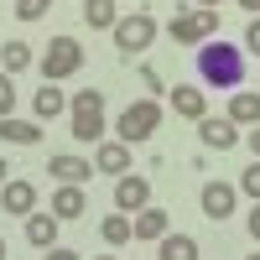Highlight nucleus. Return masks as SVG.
Segmentation results:
<instances>
[{"label": "nucleus", "instance_id": "nucleus-2", "mask_svg": "<svg viewBox=\"0 0 260 260\" xmlns=\"http://www.w3.org/2000/svg\"><path fill=\"white\" fill-rule=\"evenodd\" d=\"M68 136L83 141V146L104 141V89H78L68 99Z\"/></svg>", "mask_w": 260, "mask_h": 260}, {"label": "nucleus", "instance_id": "nucleus-3", "mask_svg": "<svg viewBox=\"0 0 260 260\" xmlns=\"http://www.w3.org/2000/svg\"><path fill=\"white\" fill-rule=\"evenodd\" d=\"M156 125H161V104H156V99H136V104H125V110H120L115 136H120L125 146H141V141L156 136Z\"/></svg>", "mask_w": 260, "mask_h": 260}, {"label": "nucleus", "instance_id": "nucleus-20", "mask_svg": "<svg viewBox=\"0 0 260 260\" xmlns=\"http://www.w3.org/2000/svg\"><path fill=\"white\" fill-rule=\"evenodd\" d=\"M31 110H37V120H57L62 110H68V99H62V89H52V83H42V89L31 94Z\"/></svg>", "mask_w": 260, "mask_h": 260}, {"label": "nucleus", "instance_id": "nucleus-12", "mask_svg": "<svg viewBox=\"0 0 260 260\" xmlns=\"http://www.w3.org/2000/svg\"><path fill=\"white\" fill-rule=\"evenodd\" d=\"M167 229H172L167 208H151V203H146V208L136 213V219H130V234H136V240H151V245H156V240H161Z\"/></svg>", "mask_w": 260, "mask_h": 260}, {"label": "nucleus", "instance_id": "nucleus-14", "mask_svg": "<svg viewBox=\"0 0 260 260\" xmlns=\"http://www.w3.org/2000/svg\"><path fill=\"white\" fill-rule=\"evenodd\" d=\"M57 213H26V245H37V250H52L57 245Z\"/></svg>", "mask_w": 260, "mask_h": 260}, {"label": "nucleus", "instance_id": "nucleus-8", "mask_svg": "<svg viewBox=\"0 0 260 260\" xmlns=\"http://www.w3.org/2000/svg\"><path fill=\"white\" fill-rule=\"evenodd\" d=\"M0 208L16 213V219H26V213H37V187L26 177H11L6 187H0Z\"/></svg>", "mask_w": 260, "mask_h": 260}, {"label": "nucleus", "instance_id": "nucleus-27", "mask_svg": "<svg viewBox=\"0 0 260 260\" xmlns=\"http://www.w3.org/2000/svg\"><path fill=\"white\" fill-rule=\"evenodd\" d=\"M240 47L260 57V16H250V31H245V42H240Z\"/></svg>", "mask_w": 260, "mask_h": 260}, {"label": "nucleus", "instance_id": "nucleus-31", "mask_svg": "<svg viewBox=\"0 0 260 260\" xmlns=\"http://www.w3.org/2000/svg\"><path fill=\"white\" fill-rule=\"evenodd\" d=\"M11 182V167H6V156H0V187H6Z\"/></svg>", "mask_w": 260, "mask_h": 260}, {"label": "nucleus", "instance_id": "nucleus-11", "mask_svg": "<svg viewBox=\"0 0 260 260\" xmlns=\"http://www.w3.org/2000/svg\"><path fill=\"white\" fill-rule=\"evenodd\" d=\"M172 110H177L182 120H203L208 115V94L192 89V83H172Z\"/></svg>", "mask_w": 260, "mask_h": 260}, {"label": "nucleus", "instance_id": "nucleus-24", "mask_svg": "<svg viewBox=\"0 0 260 260\" xmlns=\"http://www.w3.org/2000/svg\"><path fill=\"white\" fill-rule=\"evenodd\" d=\"M240 192H245V198H255V203H260V156H255V161H250V167L240 172Z\"/></svg>", "mask_w": 260, "mask_h": 260}, {"label": "nucleus", "instance_id": "nucleus-9", "mask_svg": "<svg viewBox=\"0 0 260 260\" xmlns=\"http://www.w3.org/2000/svg\"><path fill=\"white\" fill-rule=\"evenodd\" d=\"M198 136H203V146H213V151H234V146H240V125H234L229 115H224V120L203 115V120H198Z\"/></svg>", "mask_w": 260, "mask_h": 260}, {"label": "nucleus", "instance_id": "nucleus-29", "mask_svg": "<svg viewBox=\"0 0 260 260\" xmlns=\"http://www.w3.org/2000/svg\"><path fill=\"white\" fill-rule=\"evenodd\" d=\"M245 224H250V240H255V245H260V203H255V208H250V219H245Z\"/></svg>", "mask_w": 260, "mask_h": 260}, {"label": "nucleus", "instance_id": "nucleus-23", "mask_svg": "<svg viewBox=\"0 0 260 260\" xmlns=\"http://www.w3.org/2000/svg\"><path fill=\"white\" fill-rule=\"evenodd\" d=\"M99 234H104V245H125V240H136V234H130V213H110V219L99 224Z\"/></svg>", "mask_w": 260, "mask_h": 260}, {"label": "nucleus", "instance_id": "nucleus-15", "mask_svg": "<svg viewBox=\"0 0 260 260\" xmlns=\"http://www.w3.org/2000/svg\"><path fill=\"white\" fill-rule=\"evenodd\" d=\"M52 213H57V219H83V213H89V198H83V187L57 182V192H52Z\"/></svg>", "mask_w": 260, "mask_h": 260}, {"label": "nucleus", "instance_id": "nucleus-21", "mask_svg": "<svg viewBox=\"0 0 260 260\" xmlns=\"http://www.w3.org/2000/svg\"><path fill=\"white\" fill-rule=\"evenodd\" d=\"M31 62H37V57H31L26 42H6V47H0V73H11V78H16V73H26Z\"/></svg>", "mask_w": 260, "mask_h": 260}, {"label": "nucleus", "instance_id": "nucleus-36", "mask_svg": "<svg viewBox=\"0 0 260 260\" xmlns=\"http://www.w3.org/2000/svg\"><path fill=\"white\" fill-rule=\"evenodd\" d=\"M245 260H260V250H255V255H245Z\"/></svg>", "mask_w": 260, "mask_h": 260}, {"label": "nucleus", "instance_id": "nucleus-10", "mask_svg": "<svg viewBox=\"0 0 260 260\" xmlns=\"http://www.w3.org/2000/svg\"><path fill=\"white\" fill-rule=\"evenodd\" d=\"M94 172L125 177V172H130V146H125V141H99V151H94Z\"/></svg>", "mask_w": 260, "mask_h": 260}, {"label": "nucleus", "instance_id": "nucleus-1", "mask_svg": "<svg viewBox=\"0 0 260 260\" xmlns=\"http://www.w3.org/2000/svg\"><path fill=\"white\" fill-rule=\"evenodd\" d=\"M192 68H198V78L208 83V89H245V73H250V62H245V47H234V42H203L198 52H192Z\"/></svg>", "mask_w": 260, "mask_h": 260}, {"label": "nucleus", "instance_id": "nucleus-22", "mask_svg": "<svg viewBox=\"0 0 260 260\" xmlns=\"http://www.w3.org/2000/svg\"><path fill=\"white\" fill-rule=\"evenodd\" d=\"M83 21H89V26H99V31H115L120 11H115V0H83Z\"/></svg>", "mask_w": 260, "mask_h": 260}, {"label": "nucleus", "instance_id": "nucleus-7", "mask_svg": "<svg viewBox=\"0 0 260 260\" xmlns=\"http://www.w3.org/2000/svg\"><path fill=\"white\" fill-rule=\"evenodd\" d=\"M146 203H151V182L136 177V172H125V177L115 182V208H120V213H141Z\"/></svg>", "mask_w": 260, "mask_h": 260}, {"label": "nucleus", "instance_id": "nucleus-6", "mask_svg": "<svg viewBox=\"0 0 260 260\" xmlns=\"http://www.w3.org/2000/svg\"><path fill=\"white\" fill-rule=\"evenodd\" d=\"M151 37H156V21H151L146 11L120 16V21H115V47H120L125 57H141V52L151 47Z\"/></svg>", "mask_w": 260, "mask_h": 260}, {"label": "nucleus", "instance_id": "nucleus-32", "mask_svg": "<svg viewBox=\"0 0 260 260\" xmlns=\"http://www.w3.org/2000/svg\"><path fill=\"white\" fill-rule=\"evenodd\" d=\"M240 6H245V11H250V16H260V0H240Z\"/></svg>", "mask_w": 260, "mask_h": 260}, {"label": "nucleus", "instance_id": "nucleus-30", "mask_svg": "<svg viewBox=\"0 0 260 260\" xmlns=\"http://www.w3.org/2000/svg\"><path fill=\"white\" fill-rule=\"evenodd\" d=\"M250 151H255V156H260V125L250 130Z\"/></svg>", "mask_w": 260, "mask_h": 260}, {"label": "nucleus", "instance_id": "nucleus-25", "mask_svg": "<svg viewBox=\"0 0 260 260\" xmlns=\"http://www.w3.org/2000/svg\"><path fill=\"white\" fill-rule=\"evenodd\" d=\"M52 11V0H16V21H42Z\"/></svg>", "mask_w": 260, "mask_h": 260}, {"label": "nucleus", "instance_id": "nucleus-13", "mask_svg": "<svg viewBox=\"0 0 260 260\" xmlns=\"http://www.w3.org/2000/svg\"><path fill=\"white\" fill-rule=\"evenodd\" d=\"M47 172H52L57 182H68V187H83V182L94 177V167L83 161V156H47Z\"/></svg>", "mask_w": 260, "mask_h": 260}, {"label": "nucleus", "instance_id": "nucleus-17", "mask_svg": "<svg viewBox=\"0 0 260 260\" xmlns=\"http://www.w3.org/2000/svg\"><path fill=\"white\" fill-rule=\"evenodd\" d=\"M156 260H198V240H192V234H161L156 240Z\"/></svg>", "mask_w": 260, "mask_h": 260}, {"label": "nucleus", "instance_id": "nucleus-35", "mask_svg": "<svg viewBox=\"0 0 260 260\" xmlns=\"http://www.w3.org/2000/svg\"><path fill=\"white\" fill-rule=\"evenodd\" d=\"M0 260H6V240H0Z\"/></svg>", "mask_w": 260, "mask_h": 260}, {"label": "nucleus", "instance_id": "nucleus-18", "mask_svg": "<svg viewBox=\"0 0 260 260\" xmlns=\"http://www.w3.org/2000/svg\"><path fill=\"white\" fill-rule=\"evenodd\" d=\"M229 120L234 125H260V94L255 89H234L229 94Z\"/></svg>", "mask_w": 260, "mask_h": 260}, {"label": "nucleus", "instance_id": "nucleus-19", "mask_svg": "<svg viewBox=\"0 0 260 260\" xmlns=\"http://www.w3.org/2000/svg\"><path fill=\"white\" fill-rule=\"evenodd\" d=\"M0 141H11V146H37V141H42V125L6 115V120H0Z\"/></svg>", "mask_w": 260, "mask_h": 260}, {"label": "nucleus", "instance_id": "nucleus-16", "mask_svg": "<svg viewBox=\"0 0 260 260\" xmlns=\"http://www.w3.org/2000/svg\"><path fill=\"white\" fill-rule=\"evenodd\" d=\"M203 213H208L213 224L229 219V213H234V187H229V182H208V187H203Z\"/></svg>", "mask_w": 260, "mask_h": 260}, {"label": "nucleus", "instance_id": "nucleus-33", "mask_svg": "<svg viewBox=\"0 0 260 260\" xmlns=\"http://www.w3.org/2000/svg\"><path fill=\"white\" fill-rule=\"evenodd\" d=\"M192 6H208V11H213V6H219V0H192Z\"/></svg>", "mask_w": 260, "mask_h": 260}, {"label": "nucleus", "instance_id": "nucleus-34", "mask_svg": "<svg viewBox=\"0 0 260 260\" xmlns=\"http://www.w3.org/2000/svg\"><path fill=\"white\" fill-rule=\"evenodd\" d=\"M94 260H120V255H94Z\"/></svg>", "mask_w": 260, "mask_h": 260}, {"label": "nucleus", "instance_id": "nucleus-28", "mask_svg": "<svg viewBox=\"0 0 260 260\" xmlns=\"http://www.w3.org/2000/svg\"><path fill=\"white\" fill-rule=\"evenodd\" d=\"M42 260H83V255H78V250H62V245H52V250L42 255Z\"/></svg>", "mask_w": 260, "mask_h": 260}, {"label": "nucleus", "instance_id": "nucleus-5", "mask_svg": "<svg viewBox=\"0 0 260 260\" xmlns=\"http://www.w3.org/2000/svg\"><path fill=\"white\" fill-rule=\"evenodd\" d=\"M78 62H83V47L73 37H52L47 42V52H42V83H57V78H73L78 73Z\"/></svg>", "mask_w": 260, "mask_h": 260}, {"label": "nucleus", "instance_id": "nucleus-26", "mask_svg": "<svg viewBox=\"0 0 260 260\" xmlns=\"http://www.w3.org/2000/svg\"><path fill=\"white\" fill-rule=\"evenodd\" d=\"M11 110H16V83H11V73H0V120Z\"/></svg>", "mask_w": 260, "mask_h": 260}, {"label": "nucleus", "instance_id": "nucleus-4", "mask_svg": "<svg viewBox=\"0 0 260 260\" xmlns=\"http://www.w3.org/2000/svg\"><path fill=\"white\" fill-rule=\"evenodd\" d=\"M219 37V16L208 6H187L172 16V42H182V47H203V42Z\"/></svg>", "mask_w": 260, "mask_h": 260}]
</instances>
